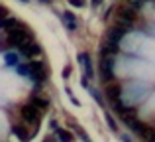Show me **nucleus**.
<instances>
[{
  "label": "nucleus",
  "mask_w": 155,
  "mask_h": 142,
  "mask_svg": "<svg viewBox=\"0 0 155 142\" xmlns=\"http://www.w3.org/2000/svg\"><path fill=\"white\" fill-rule=\"evenodd\" d=\"M55 130H57V128H55ZM55 136L59 140H65V142H71L73 140V134H71V132H67V130H57Z\"/></svg>",
  "instance_id": "obj_16"
},
{
  "label": "nucleus",
  "mask_w": 155,
  "mask_h": 142,
  "mask_svg": "<svg viewBox=\"0 0 155 142\" xmlns=\"http://www.w3.org/2000/svg\"><path fill=\"white\" fill-rule=\"evenodd\" d=\"M79 61H81V65H83L84 77H88V79H91V77L94 75V69H92V61H91V55L83 51V54H79Z\"/></svg>",
  "instance_id": "obj_7"
},
{
  "label": "nucleus",
  "mask_w": 155,
  "mask_h": 142,
  "mask_svg": "<svg viewBox=\"0 0 155 142\" xmlns=\"http://www.w3.org/2000/svg\"><path fill=\"white\" fill-rule=\"evenodd\" d=\"M128 4H130L132 8H136V10H137V8H141V6L145 4V0H128Z\"/></svg>",
  "instance_id": "obj_20"
},
{
  "label": "nucleus",
  "mask_w": 155,
  "mask_h": 142,
  "mask_svg": "<svg viewBox=\"0 0 155 142\" xmlns=\"http://www.w3.org/2000/svg\"><path fill=\"white\" fill-rule=\"evenodd\" d=\"M4 61H6V65L16 67V65L20 63V55L14 54V51H8V54H4Z\"/></svg>",
  "instance_id": "obj_12"
},
{
  "label": "nucleus",
  "mask_w": 155,
  "mask_h": 142,
  "mask_svg": "<svg viewBox=\"0 0 155 142\" xmlns=\"http://www.w3.org/2000/svg\"><path fill=\"white\" fill-rule=\"evenodd\" d=\"M28 40H31V30H26V28H10V32H8V46L10 47H18L20 43L28 42Z\"/></svg>",
  "instance_id": "obj_1"
},
{
  "label": "nucleus",
  "mask_w": 155,
  "mask_h": 142,
  "mask_svg": "<svg viewBox=\"0 0 155 142\" xmlns=\"http://www.w3.org/2000/svg\"><path fill=\"white\" fill-rule=\"evenodd\" d=\"M126 124H128V126H130V130H132V132H136V134H140V132H141V130L145 128V124L141 123V120H137V116H134V119H130V120H128Z\"/></svg>",
  "instance_id": "obj_11"
},
{
  "label": "nucleus",
  "mask_w": 155,
  "mask_h": 142,
  "mask_svg": "<svg viewBox=\"0 0 155 142\" xmlns=\"http://www.w3.org/2000/svg\"><path fill=\"white\" fill-rule=\"evenodd\" d=\"M16 71H18L20 75H28V77L31 75V67L30 65H20L18 63V65H16Z\"/></svg>",
  "instance_id": "obj_17"
},
{
  "label": "nucleus",
  "mask_w": 155,
  "mask_h": 142,
  "mask_svg": "<svg viewBox=\"0 0 155 142\" xmlns=\"http://www.w3.org/2000/svg\"><path fill=\"white\" fill-rule=\"evenodd\" d=\"M88 91H91V95H92V97H94V101H96V103H98V105H104V101H102V97H100V95H98V91H96V89H92V87H88Z\"/></svg>",
  "instance_id": "obj_18"
},
{
  "label": "nucleus",
  "mask_w": 155,
  "mask_h": 142,
  "mask_svg": "<svg viewBox=\"0 0 155 142\" xmlns=\"http://www.w3.org/2000/svg\"><path fill=\"white\" fill-rule=\"evenodd\" d=\"M61 20H63V24L67 26L69 32H75L77 30V18L71 14V12H63V14H61Z\"/></svg>",
  "instance_id": "obj_9"
},
{
  "label": "nucleus",
  "mask_w": 155,
  "mask_h": 142,
  "mask_svg": "<svg viewBox=\"0 0 155 142\" xmlns=\"http://www.w3.org/2000/svg\"><path fill=\"white\" fill-rule=\"evenodd\" d=\"M145 2H151V0H145Z\"/></svg>",
  "instance_id": "obj_25"
},
{
  "label": "nucleus",
  "mask_w": 155,
  "mask_h": 142,
  "mask_svg": "<svg viewBox=\"0 0 155 142\" xmlns=\"http://www.w3.org/2000/svg\"><path fill=\"white\" fill-rule=\"evenodd\" d=\"M116 51H118V43H112V42L102 47V55H112V54H116Z\"/></svg>",
  "instance_id": "obj_15"
},
{
  "label": "nucleus",
  "mask_w": 155,
  "mask_h": 142,
  "mask_svg": "<svg viewBox=\"0 0 155 142\" xmlns=\"http://www.w3.org/2000/svg\"><path fill=\"white\" fill-rule=\"evenodd\" d=\"M30 105H34V107L38 109L39 113H41V111H45V109L49 107V101L43 99V97H39V95H34V97L30 99Z\"/></svg>",
  "instance_id": "obj_10"
},
{
  "label": "nucleus",
  "mask_w": 155,
  "mask_h": 142,
  "mask_svg": "<svg viewBox=\"0 0 155 142\" xmlns=\"http://www.w3.org/2000/svg\"><path fill=\"white\" fill-rule=\"evenodd\" d=\"M100 77L106 83L114 79V61L106 55H102V63H100Z\"/></svg>",
  "instance_id": "obj_4"
},
{
  "label": "nucleus",
  "mask_w": 155,
  "mask_h": 142,
  "mask_svg": "<svg viewBox=\"0 0 155 142\" xmlns=\"http://www.w3.org/2000/svg\"><path fill=\"white\" fill-rule=\"evenodd\" d=\"M12 134H16L20 140H28V138H30V134L26 132V128L20 126V124H12Z\"/></svg>",
  "instance_id": "obj_13"
},
{
  "label": "nucleus",
  "mask_w": 155,
  "mask_h": 142,
  "mask_svg": "<svg viewBox=\"0 0 155 142\" xmlns=\"http://www.w3.org/2000/svg\"><path fill=\"white\" fill-rule=\"evenodd\" d=\"M106 123H108V126H110V130H114V132H116V130H118V126H116V123H114V119H112V116H110V115H108V113H106Z\"/></svg>",
  "instance_id": "obj_19"
},
{
  "label": "nucleus",
  "mask_w": 155,
  "mask_h": 142,
  "mask_svg": "<svg viewBox=\"0 0 155 142\" xmlns=\"http://www.w3.org/2000/svg\"><path fill=\"white\" fill-rule=\"evenodd\" d=\"M22 2H28V0H22Z\"/></svg>",
  "instance_id": "obj_26"
},
{
  "label": "nucleus",
  "mask_w": 155,
  "mask_h": 142,
  "mask_svg": "<svg viewBox=\"0 0 155 142\" xmlns=\"http://www.w3.org/2000/svg\"><path fill=\"white\" fill-rule=\"evenodd\" d=\"M39 2H49V0H39Z\"/></svg>",
  "instance_id": "obj_24"
},
{
  "label": "nucleus",
  "mask_w": 155,
  "mask_h": 142,
  "mask_svg": "<svg viewBox=\"0 0 155 142\" xmlns=\"http://www.w3.org/2000/svg\"><path fill=\"white\" fill-rule=\"evenodd\" d=\"M20 51H22L24 55H28V57H31V55H39L41 54V47L38 46V43H34L31 40H28V42H24V43H20Z\"/></svg>",
  "instance_id": "obj_6"
},
{
  "label": "nucleus",
  "mask_w": 155,
  "mask_h": 142,
  "mask_svg": "<svg viewBox=\"0 0 155 142\" xmlns=\"http://www.w3.org/2000/svg\"><path fill=\"white\" fill-rule=\"evenodd\" d=\"M118 16H120V22L124 24V26H128V28L137 20V16H136V8H132L130 4H128V6H122L120 10H118Z\"/></svg>",
  "instance_id": "obj_3"
},
{
  "label": "nucleus",
  "mask_w": 155,
  "mask_h": 142,
  "mask_svg": "<svg viewBox=\"0 0 155 142\" xmlns=\"http://www.w3.org/2000/svg\"><path fill=\"white\" fill-rule=\"evenodd\" d=\"M69 75H71V65H67V67L63 69V77H65V79H67Z\"/></svg>",
  "instance_id": "obj_22"
},
{
  "label": "nucleus",
  "mask_w": 155,
  "mask_h": 142,
  "mask_svg": "<svg viewBox=\"0 0 155 142\" xmlns=\"http://www.w3.org/2000/svg\"><path fill=\"white\" fill-rule=\"evenodd\" d=\"M108 83H110V81H108ZM106 97H108L110 101L120 99V97H122V87H120V85H116V83L106 85Z\"/></svg>",
  "instance_id": "obj_8"
},
{
  "label": "nucleus",
  "mask_w": 155,
  "mask_h": 142,
  "mask_svg": "<svg viewBox=\"0 0 155 142\" xmlns=\"http://www.w3.org/2000/svg\"><path fill=\"white\" fill-rule=\"evenodd\" d=\"M100 2H102V0H92V6H98Z\"/></svg>",
  "instance_id": "obj_23"
},
{
  "label": "nucleus",
  "mask_w": 155,
  "mask_h": 142,
  "mask_svg": "<svg viewBox=\"0 0 155 142\" xmlns=\"http://www.w3.org/2000/svg\"><path fill=\"white\" fill-rule=\"evenodd\" d=\"M126 34H128V26H124V24L120 22V24H116V26H114L112 30H110L108 40H110L112 43H118V42H120V40L126 36Z\"/></svg>",
  "instance_id": "obj_5"
},
{
  "label": "nucleus",
  "mask_w": 155,
  "mask_h": 142,
  "mask_svg": "<svg viewBox=\"0 0 155 142\" xmlns=\"http://www.w3.org/2000/svg\"><path fill=\"white\" fill-rule=\"evenodd\" d=\"M71 6H77V8H83L84 6V0H69Z\"/></svg>",
  "instance_id": "obj_21"
},
{
  "label": "nucleus",
  "mask_w": 155,
  "mask_h": 142,
  "mask_svg": "<svg viewBox=\"0 0 155 142\" xmlns=\"http://www.w3.org/2000/svg\"><path fill=\"white\" fill-rule=\"evenodd\" d=\"M140 136H141L143 140H149V142H153V140H155V130H153V126H147V124H145V128L140 132Z\"/></svg>",
  "instance_id": "obj_14"
},
{
  "label": "nucleus",
  "mask_w": 155,
  "mask_h": 142,
  "mask_svg": "<svg viewBox=\"0 0 155 142\" xmlns=\"http://www.w3.org/2000/svg\"><path fill=\"white\" fill-rule=\"evenodd\" d=\"M20 115H22V119L26 120L28 124H34V126H38L39 124V111L34 107V105H24L22 109H20Z\"/></svg>",
  "instance_id": "obj_2"
}]
</instances>
